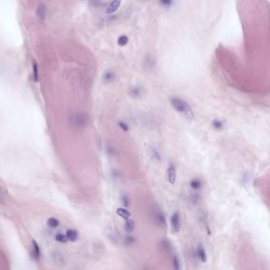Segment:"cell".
<instances>
[{"mask_svg":"<svg viewBox=\"0 0 270 270\" xmlns=\"http://www.w3.org/2000/svg\"><path fill=\"white\" fill-rule=\"evenodd\" d=\"M170 103L177 112L183 114L187 119L193 120L194 114L191 107L186 101L177 97H172L170 99Z\"/></svg>","mask_w":270,"mask_h":270,"instance_id":"obj_1","label":"cell"},{"mask_svg":"<svg viewBox=\"0 0 270 270\" xmlns=\"http://www.w3.org/2000/svg\"><path fill=\"white\" fill-rule=\"evenodd\" d=\"M155 66V58L151 54L146 55L143 61L144 69L146 70V71H150L154 68Z\"/></svg>","mask_w":270,"mask_h":270,"instance_id":"obj_2","label":"cell"},{"mask_svg":"<svg viewBox=\"0 0 270 270\" xmlns=\"http://www.w3.org/2000/svg\"><path fill=\"white\" fill-rule=\"evenodd\" d=\"M171 226L174 232H178L180 229V215L178 212L172 214L171 218Z\"/></svg>","mask_w":270,"mask_h":270,"instance_id":"obj_3","label":"cell"},{"mask_svg":"<svg viewBox=\"0 0 270 270\" xmlns=\"http://www.w3.org/2000/svg\"><path fill=\"white\" fill-rule=\"evenodd\" d=\"M176 168L172 163L169 164L167 170V177L169 183L174 184L176 180Z\"/></svg>","mask_w":270,"mask_h":270,"instance_id":"obj_4","label":"cell"},{"mask_svg":"<svg viewBox=\"0 0 270 270\" xmlns=\"http://www.w3.org/2000/svg\"><path fill=\"white\" fill-rule=\"evenodd\" d=\"M155 222L158 225L163 227L166 225L165 216L159 210H157L154 213Z\"/></svg>","mask_w":270,"mask_h":270,"instance_id":"obj_5","label":"cell"},{"mask_svg":"<svg viewBox=\"0 0 270 270\" xmlns=\"http://www.w3.org/2000/svg\"><path fill=\"white\" fill-rule=\"evenodd\" d=\"M143 94V90L141 86L135 85L131 87L129 90L130 96L134 99L141 98Z\"/></svg>","mask_w":270,"mask_h":270,"instance_id":"obj_6","label":"cell"},{"mask_svg":"<svg viewBox=\"0 0 270 270\" xmlns=\"http://www.w3.org/2000/svg\"><path fill=\"white\" fill-rule=\"evenodd\" d=\"M36 15L37 18L41 20L44 21L46 16V7L43 3L40 4L37 6L36 11Z\"/></svg>","mask_w":270,"mask_h":270,"instance_id":"obj_7","label":"cell"},{"mask_svg":"<svg viewBox=\"0 0 270 270\" xmlns=\"http://www.w3.org/2000/svg\"><path fill=\"white\" fill-rule=\"evenodd\" d=\"M121 2V0H114L108 6L106 10V13L107 14H110L115 12L120 7Z\"/></svg>","mask_w":270,"mask_h":270,"instance_id":"obj_8","label":"cell"},{"mask_svg":"<svg viewBox=\"0 0 270 270\" xmlns=\"http://www.w3.org/2000/svg\"><path fill=\"white\" fill-rule=\"evenodd\" d=\"M73 117L72 121H73L75 125H76L78 126H84V124H85L86 118L84 114H80V113L75 114L73 115Z\"/></svg>","mask_w":270,"mask_h":270,"instance_id":"obj_9","label":"cell"},{"mask_svg":"<svg viewBox=\"0 0 270 270\" xmlns=\"http://www.w3.org/2000/svg\"><path fill=\"white\" fill-rule=\"evenodd\" d=\"M32 257L36 259L39 260L41 255V250L39 246L35 240H32Z\"/></svg>","mask_w":270,"mask_h":270,"instance_id":"obj_10","label":"cell"},{"mask_svg":"<svg viewBox=\"0 0 270 270\" xmlns=\"http://www.w3.org/2000/svg\"><path fill=\"white\" fill-rule=\"evenodd\" d=\"M196 255L198 258L202 262H206L207 261V255L204 248L202 245L199 246L197 248Z\"/></svg>","mask_w":270,"mask_h":270,"instance_id":"obj_11","label":"cell"},{"mask_svg":"<svg viewBox=\"0 0 270 270\" xmlns=\"http://www.w3.org/2000/svg\"><path fill=\"white\" fill-rule=\"evenodd\" d=\"M66 235L68 240L71 242H75L78 238V233L75 229H68L66 232Z\"/></svg>","mask_w":270,"mask_h":270,"instance_id":"obj_12","label":"cell"},{"mask_svg":"<svg viewBox=\"0 0 270 270\" xmlns=\"http://www.w3.org/2000/svg\"><path fill=\"white\" fill-rule=\"evenodd\" d=\"M115 73L112 70H107L103 75V80L105 82L109 83L113 81L115 79Z\"/></svg>","mask_w":270,"mask_h":270,"instance_id":"obj_13","label":"cell"},{"mask_svg":"<svg viewBox=\"0 0 270 270\" xmlns=\"http://www.w3.org/2000/svg\"><path fill=\"white\" fill-rule=\"evenodd\" d=\"M150 151H151V155L154 159L158 162L161 160L162 159L161 153L156 146L154 145L150 146Z\"/></svg>","mask_w":270,"mask_h":270,"instance_id":"obj_14","label":"cell"},{"mask_svg":"<svg viewBox=\"0 0 270 270\" xmlns=\"http://www.w3.org/2000/svg\"><path fill=\"white\" fill-rule=\"evenodd\" d=\"M124 229L127 233H132L135 228V222L130 219H127L124 224Z\"/></svg>","mask_w":270,"mask_h":270,"instance_id":"obj_15","label":"cell"},{"mask_svg":"<svg viewBox=\"0 0 270 270\" xmlns=\"http://www.w3.org/2000/svg\"><path fill=\"white\" fill-rule=\"evenodd\" d=\"M116 211L119 216L123 217V219L126 220L129 219L131 215L130 211L125 208L120 207V208H117Z\"/></svg>","mask_w":270,"mask_h":270,"instance_id":"obj_16","label":"cell"},{"mask_svg":"<svg viewBox=\"0 0 270 270\" xmlns=\"http://www.w3.org/2000/svg\"><path fill=\"white\" fill-rule=\"evenodd\" d=\"M47 225L49 228H56L59 226V220L54 217H51L47 220Z\"/></svg>","mask_w":270,"mask_h":270,"instance_id":"obj_17","label":"cell"},{"mask_svg":"<svg viewBox=\"0 0 270 270\" xmlns=\"http://www.w3.org/2000/svg\"><path fill=\"white\" fill-rule=\"evenodd\" d=\"M55 239L57 242L62 243H65L66 242H68V239L67 238V236L66 235L61 233H59L58 234L56 235L55 236Z\"/></svg>","mask_w":270,"mask_h":270,"instance_id":"obj_18","label":"cell"},{"mask_svg":"<svg viewBox=\"0 0 270 270\" xmlns=\"http://www.w3.org/2000/svg\"><path fill=\"white\" fill-rule=\"evenodd\" d=\"M190 185L192 189L197 190L201 188L202 184L199 180L194 179L190 181Z\"/></svg>","mask_w":270,"mask_h":270,"instance_id":"obj_19","label":"cell"},{"mask_svg":"<svg viewBox=\"0 0 270 270\" xmlns=\"http://www.w3.org/2000/svg\"><path fill=\"white\" fill-rule=\"evenodd\" d=\"M129 41L128 37L126 36H122L119 37L118 40V45L119 46H124L127 44Z\"/></svg>","mask_w":270,"mask_h":270,"instance_id":"obj_20","label":"cell"},{"mask_svg":"<svg viewBox=\"0 0 270 270\" xmlns=\"http://www.w3.org/2000/svg\"><path fill=\"white\" fill-rule=\"evenodd\" d=\"M172 264L175 270H180L181 268L180 259L176 255H174L172 258Z\"/></svg>","mask_w":270,"mask_h":270,"instance_id":"obj_21","label":"cell"},{"mask_svg":"<svg viewBox=\"0 0 270 270\" xmlns=\"http://www.w3.org/2000/svg\"><path fill=\"white\" fill-rule=\"evenodd\" d=\"M174 0H159V3L163 7L168 8L172 6Z\"/></svg>","mask_w":270,"mask_h":270,"instance_id":"obj_22","label":"cell"},{"mask_svg":"<svg viewBox=\"0 0 270 270\" xmlns=\"http://www.w3.org/2000/svg\"><path fill=\"white\" fill-rule=\"evenodd\" d=\"M212 126L216 130H220L222 129L223 124L222 122L220 121V120L216 119V120H214L212 122Z\"/></svg>","mask_w":270,"mask_h":270,"instance_id":"obj_23","label":"cell"},{"mask_svg":"<svg viewBox=\"0 0 270 270\" xmlns=\"http://www.w3.org/2000/svg\"><path fill=\"white\" fill-rule=\"evenodd\" d=\"M190 201L193 204H197L199 202L200 197L198 194L197 193H192L190 196Z\"/></svg>","mask_w":270,"mask_h":270,"instance_id":"obj_24","label":"cell"},{"mask_svg":"<svg viewBox=\"0 0 270 270\" xmlns=\"http://www.w3.org/2000/svg\"><path fill=\"white\" fill-rule=\"evenodd\" d=\"M136 239L133 236L131 235H127L124 238V243L126 245H133L135 243Z\"/></svg>","mask_w":270,"mask_h":270,"instance_id":"obj_25","label":"cell"},{"mask_svg":"<svg viewBox=\"0 0 270 270\" xmlns=\"http://www.w3.org/2000/svg\"><path fill=\"white\" fill-rule=\"evenodd\" d=\"M107 236L108 237L109 239L112 242L116 244L117 243V239L115 236V235L114 234V233H112L111 231H108L107 232Z\"/></svg>","mask_w":270,"mask_h":270,"instance_id":"obj_26","label":"cell"},{"mask_svg":"<svg viewBox=\"0 0 270 270\" xmlns=\"http://www.w3.org/2000/svg\"><path fill=\"white\" fill-rule=\"evenodd\" d=\"M162 246H163V249L166 250L167 251L171 250H172V244L171 242H169L167 240H164L162 242Z\"/></svg>","mask_w":270,"mask_h":270,"instance_id":"obj_27","label":"cell"},{"mask_svg":"<svg viewBox=\"0 0 270 270\" xmlns=\"http://www.w3.org/2000/svg\"><path fill=\"white\" fill-rule=\"evenodd\" d=\"M33 78L34 80L36 82H37L38 81V69H37V63H34L33 65Z\"/></svg>","mask_w":270,"mask_h":270,"instance_id":"obj_28","label":"cell"},{"mask_svg":"<svg viewBox=\"0 0 270 270\" xmlns=\"http://www.w3.org/2000/svg\"><path fill=\"white\" fill-rule=\"evenodd\" d=\"M118 124H119V126L120 127V128H121V129L124 130V132H128V130H129V127H128V124L124 123V122L120 121Z\"/></svg>","mask_w":270,"mask_h":270,"instance_id":"obj_29","label":"cell"},{"mask_svg":"<svg viewBox=\"0 0 270 270\" xmlns=\"http://www.w3.org/2000/svg\"><path fill=\"white\" fill-rule=\"evenodd\" d=\"M122 202H123V205L125 207H128V206H129L130 201L129 198L127 196H124L122 197Z\"/></svg>","mask_w":270,"mask_h":270,"instance_id":"obj_30","label":"cell"}]
</instances>
